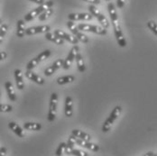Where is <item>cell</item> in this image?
Returning <instances> with one entry per match:
<instances>
[{"label":"cell","mask_w":157,"mask_h":156,"mask_svg":"<svg viewBox=\"0 0 157 156\" xmlns=\"http://www.w3.org/2000/svg\"><path fill=\"white\" fill-rule=\"evenodd\" d=\"M108 9H109V14L111 22L114 27V32L117 38V42L120 47H126V41L123 35V32L121 31V27H120L119 21H118V16H117V10L113 3H109L108 5Z\"/></svg>","instance_id":"cell-1"},{"label":"cell","mask_w":157,"mask_h":156,"mask_svg":"<svg viewBox=\"0 0 157 156\" xmlns=\"http://www.w3.org/2000/svg\"><path fill=\"white\" fill-rule=\"evenodd\" d=\"M53 1L52 0H49L46 2H44L43 4L39 5V6L33 10H32L31 12H29L26 16H25V19L24 21L25 22H30L33 19H34L36 16H38L40 14H42L44 10H46L48 8L52 7L53 6Z\"/></svg>","instance_id":"cell-2"},{"label":"cell","mask_w":157,"mask_h":156,"mask_svg":"<svg viewBox=\"0 0 157 156\" xmlns=\"http://www.w3.org/2000/svg\"><path fill=\"white\" fill-rule=\"evenodd\" d=\"M121 112H122V108L119 107V106L116 107V108L113 109V111L111 112V114L109 115V116L107 118V120L104 122V124L102 125V132H103V133H107V132L109 131L111 126L114 124V122H115V121L118 118V116H120Z\"/></svg>","instance_id":"cell-3"},{"label":"cell","mask_w":157,"mask_h":156,"mask_svg":"<svg viewBox=\"0 0 157 156\" xmlns=\"http://www.w3.org/2000/svg\"><path fill=\"white\" fill-rule=\"evenodd\" d=\"M88 9L90 11V13L98 20V22L100 23V25H102V27H104L105 29H107V28L109 27V22L108 18L95 6V5H90L89 7H88Z\"/></svg>","instance_id":"cell-4"},{"label":"cell","mask_w":157,"mask_h":156,"mask_svg":"<svg viewBox=\"0 0 157 156\" xmlns=\"http://www.w3.org/2000/svg\"><path fill=\"white\" fill-rule=\"evenodd\" d=\"M78 29L80 31L83 32H91L99 35H105L107 34V30L102 27V26H98V25H89V24H79L78 25Z\"/></svg>","instance_id":"cell-5"},{"label":"cell","mask_w":157,"mask_h":156,"mask_svg":"<svg viewBox=\"0 0 157 156\" xmlns=\"http://www.w3.org/2000/svg\"><path fill=\"white\" fill-rule=\"evenodd\" d=\"M57 106H58V96L56 93H52L51 95L50 109L47 116L49 122H53L55 120L56 114H57Z\"/></svg>","instance_id":"cell-6"},{"label":"cell","mask_w":157,"mask_h":156,"mask_svg":"<svg viewBox=\"0 0 157 156\" xmlns=\"http://www.w3.org/2000/svg\"><path fill=\"white\" fill-rule=\"evenodd\" d=\"M78 50H79V48H78V45H74L71 48V50L70 51V52H69L68 56L66 57V59L63 60V69H65V70H69L70 69L71 65L72 64L74 59L76 58V55L78 52Z\"/></svg>","instance_id":"cell-7"},{"label":"cell","mask_w":157,"mask_h":156,"mask_svg":"<svg viewBox=\"0 0 157 156\" xmlns=\"http://www.w3.org/2000/svg\"><path fill=\"white\" fill-rule=\"evenodd\" d=\"M53 34L56 35L57 37L59 38H62L63 40H67L68 42L73 44H77L78 43V40L74 36V35H71V34H69L65 32L62 31V30H55L53 32Z\"/></svg>","instance_id":"cell-8"},{"label":"cell","mask_w":157,"mask_h":156,"mask_svg":"<svg viewBox=\"0 0 157 156\" xmlns=\"http://www.w3.org/2000/svg\"><path fill=\"white\" fill-rule=\"evenodd\" d=\"M51 30V27L49 25H40V26H34L29 27L26 30H25V34L26 35H33L36 33H42V32H47Z\"/></svg>","instance_id":"cell-9"},{"label":"cell","mask_w":157,"mask_h":156,"mask_svg":"<svg viewBox=\"0 0 157 156\" xmlns=\"http://www.w3.org/2000/svg\"><path fill=\"white\" fill-rule=\"evenodd\" d=\"M68 18L71 21H79V20L90 21L93 18V16L91 14H87V13H71L68 16Z\"/></svg>","instance_id":"cell-10"},{"label":"cell","mask_w":157,"mask_h":156,"mask_svg":"<svg viewBox=\"0 0 157 156\" xmlns=\"http://www.w3.org/2000/svg\"><path fill=\"white\" fill-rule=\"evenodd\" d=\"M76 143L79 145V146H82V147H85L92 152H98L99 150V146L98 144H95L93 143H90V141H85L80 139V138H77L76 140Z\"/></svg>","instance_id":"cell-11"},{"label":"cell","mask_w":157,"mask_h":156,"mask_svg":"<svg viewBox=\"0 0 157 156\" xmlns=\"http://www.w3.org/2000/svg\"><path fill=\"white\" fill-rule=\"evenodd\" d=\"M63 59H59V60H57L56 62H54L53 64L52 65V66H50V67H48L47 69L44 70V75L45 76H51V75H52L57 70H59L61 67H63Z\"/></svg>","instance_id":"cell-12"},{"label":"cell","mask_w":157,"mask_h":156,"mask_svg":"<svg viewBox=\"0 0 157 156\" xmlns=\"http://www.w3.org/2000/svg\"><path fill=\"white\" fill-rule=\"evenodd\" d=\"M25 76L29 78V79H31L33 82H35V83H37L39 85H44V79L42 78V77H40L39 75H37L36 73L33 72L32 70H26Z\"/></svg>","instance_id":"cell-13"},{"label":"cell","mask_w":157,"mask_h":156,"mask_svg":"<svg viewBox=\"0 0 157 156\" xmlns=\"http://www.w3.org/2000/svg\"><path fill=\"white\" fill-rule=\"evenodd\" d=\"M73 102H72V98L71 97H67L65 98V108H64V113H65V116L67 117H71L73 114Z\"/></svg>","instance_id":"cell-14"},{"label":"cell","mask_w":157,"mask_h":156,"mask_svg":"<svg viewBox=\"0 0 157 156\" xmlns=\"http://www.w3.org/2000/svg\"><path fill=\"white\" fill-rule=\"evenodd\" d=\"M15 78H16V83L17 86V89L20 90H23L25 89V82L23 79V73L21 70L16 69L15 70Z\"/></svg>","instance_id":"cell-15"},{"label":"cell","mask_w":157,"mask_h":156,"mask_svg":"<svg viewBox=\"0 0 157 156\" xmlns=\"http://www.w3.org/2000/svg\"><path fill=\"white\" fill-rule=\"evenodd\" d=\"M5 87H6V92H7L9 99L11 101H16V92H15V89H14V87H13V84L10 81H6L5 83Z\"/></svg>","instance_id":"cell-16"},{"label":"cell","mask_w":157,"mask_h":156,"mask_svg":"<svg viewBox=\"0 0 157 156\" xmlns=\"http://www.w3.org/2000/svg\"><path fill=\"white\" fill-rule=\"evenodd\" d=\"M8 127L16 134L17 136H19V137H21V138H23V137L25 136L23 129H22L19 125H17L16 122H9V123H8Z\"/></svg>","instance_id":"cell-17"},{"label":"cell","mask_w":157,"mask_h":156,"mask_svg":"<svg viewBox=\"0 0 157 156\" xmlns=\"http://www.w3.org/2000/svg\"><path fill=\"white\" fill-rule=\"evenodd\" d=\"M45 38L47 39L48 41H51V42L54 43L57 45H63V44H64V41L62 38H59L56 35H54L53 33H51L49 32H45Z\"/></svg>","instance_id":"cell-18"},{"label":"cell","mask_w":157,"mask_h":156,"mask_svg":"<svg viewBox=\"0 0 157 156\" xmlns=\"http://www.w3.org/2000/svg\"><path fill=\"white\" fill-rule=\"evenodd\" d=\"M71 135H75L77 138H80V139H82V140H85V141L91 140V137H90V135L89 134H87V133H85V132H83V131L78 130V129H74V130H72Z\"/></svg>","instance_id":"cell-19"},{"label":"cell","mask_w":157,"mask_h":156,"mask_svg":"<svg viewBox=\"0 0 157 156\" xmlns=\"http://www.w3.org/2000/svg\"><path fill=\"white\" fill-rule=\"evenodd\" d=\"M75 59H76V62H77V66H78V71L79 72H84L86 70V66H85V63H84V60H83L82 55L79 52H78Z\"/></svg>","instance_id":"cell-20"},{"label":"cell","mask_w":157,"mask_h":156,"mask_svg":"<svg viewBox=\"0 0 157 156\" xmlns=\"http://www.w3.org/2000/svg\"><path fill=\"white\" fill-rule=\"evenodd\" d=\"M17 31H16V35L19 38H23L25 36V21L24 20H18L17 21Z\"/></svg>","instance_id":"cell-21"},{"label":"cell","mask_w":157,"mask_h":156,"mask_svg":"<svg viewBox=\"0 0 157 156\" xmlns=\"http://www.w3.org/2000/svg\"><path fill=\"white\" fill-rule=\"evenodd\" d=\"M75 80V77L72 76V75H67V76H63V77H60V78L57 79V83L59 85H65V84H68V83H71Z\"/></svg>","instance_id":"cell-22"},{"label":"cell","mask_w":157,"mask_h":156,"mask_svg":"<svg viewBox=\"0 0 157 156\" xmlns=\"http://www.w3.org/2000/svg\"><path fill=\"white\" fill-rule=\"evenodd\" d=\"M24 128L26 130H32V131H40L42 129V125L39 123L27 122L24 124Z\"/></svg>","instance_id":"cell-23"},{"label":"cell","mask_w":157,"mask_h":156,"mask_svg":"<svg viewBox=\"0 0 157 156\" xmlns=\"http://www.w3.org/2000/svg\"><path fill=\"white\" fill-rule=\"evenodd\" d=\"M52 14H53V9H52V7H50V8L46 9V10H44L42 14H40V15L38 16H39V20H40V21H45V20L48 19Z\"/></svg>","instance_id":"cell-24"},{"label":"cell","mask_w":157,"mask_h":156,"mask_svg":"<svg viewBox=\"0 0 157 156\" xmlns=\"http://www.w3.org/2000/svg\"><path fill=\"white\" fill-rule=\"evenodd\" d=\"M51 54H52V51H51L50 50H45V51H44L43 52H41L36 58H37L38 62L41 63V62H43V61H44V60H46L47 58H49V57L51 56Z\"/></svg>","instance_id":"cell-25"},{"label":"cell","mask_w":157,"mask_h":156,"mask_svg":"<svg viewBox=\"0 0 157 156\" xmlns=\"http://www.w3.org/2000/svg\"><path fill=\"white\" fill-rule=\"evenodd\" d=\"M67 26H68V28L71 30V32L73 33V35L74 36H76L77 34H78V27L75 25V24L73 23V21H71V20H69L68 22H67Z\"/></svg>","instance_id":"cell-26"},{"label":"cell","mask_w":157,"mask_h":156,"mask_svg":"<svg viewBox=\"0 0 157 156\" xmlns=\"http://www.w3.org/2000/svg\"><path fill=\"white\" fill-rule=\"evenodd\" d=\"M7 30H8V25L6 24H2V25L0 26V44L3 42L4 37L7 32Z\"/></svg>","instance_id":"cell-27"},{"label":"cell","mask_w":157,"mask_h":156,"mask_svg":"<svg viewBox=\"0 0 157 156\" xmlns=\"http://www.w3.org/2000/svg\"><path fill=\"white\" fill-rule=\"evenodd\" d=\"M75 37L78 39V41H80V42L83 43V44H88V43H89V38H88V36H87L86 34H84L83 32H78V34H77Z\"/></svg>","instance_id":"cell-28"},{"label":"cell","mask_w":157,"mask_h":156,"mask_svg":"<svg viewBox=\"0 0 157 156\" xmlns=\"http://www.w3.org/2000/svg\"><path fill=\"white\" fill-rule=\"evenodd\" d=\"M147 26L155 35H157V25L155 21H148L147 22Z\"/></svg>","instance_id":"cell-29"},{"label":"cell","mask_w":157,"mask_h":156,"mask_svg":"<svg viewBox=\"0 0 157 156\" xmlns=\"http://www.w3.org/2000/svg\"><path fill=\"white\" fill-rule=\"evenodd\" d=\"M13 110V107L7 104H0V112L2 113H8Z\"/></svg>","instance_id":"cell-30"},{"label":"cell","mask_w":157,"mask_h":156,"mask_svg":"<svg viewBox=\"0 0 157 156\" xmlns=\"http://www.w3.org/2000/svg\"><path fill=\"white\" fill-rule=\"evenodd\" d=\"M38 63H39V62H38L37 58H33V59H32L29 63H27L26 69H27V70H33L34 67H36V66L38 65Z\"/></svg>","instance_id":"cell-31"},{"label":"cell","mask_w":157,"mask_h":156,"mask_svg":"<svg viewBox=\"0 0 157 156\" xmlns=\"http://www.w3.org/2000/svg\"><path fill=\"white\" fill-rule=\"evenodd\" d=\"M65 145L66 143H61L56 150V155L57 156H61L63 155V153H64V150H65Z\"/></svg>","instance_id":"cell-32"},{"label":"cell","mask_w":157,"mask_h":156,"mask_svg":"<svg viewBox=\"0 0 157 156\" xmlns=\"http://www.w3.org/2000/svg\"><path fill=\"white\" fill-rule=\"evenodd\" d=\"M71 154H73V155L75 156H88V153H86V152H84V151H81V150H78V149H74L73 148V150H72V152H71Z\"/></svg>","instance_id":"cell-33"},{"label":"cell","mask_w":157,"mask_h":156,"mask_svg":"<svg viewBox=\"0 0 157 156\" xmlns=\"http://www.w3.org/2000/svg\"><path fill=\"white\" fill-rule=\"evenodd\" d=\"M76 140H77V137H76L75 135H71L69 137V139H68V143H69V144H71V145L74 146V145H75V143H76Z\"/></svg>","instance_id":"cell-34"},{"label":"cell","mask_w":157,"mask_h":156,"mask_svg":"<svg viewBox=\"0 0 157 156\" xmlns=\"http://www.w3.org/2000/svg\"><path fill=\"white\" fill-rule=\"evenodd\" d=\"M126 4V0H117V5L118 8H123Z\"/></svg>","instance_id":"cell-35"},{"label":"cell","mask_w":157,"mask_h":156,"mask_svg":"<svg viewBox=\"0 0 157 156\" xmlns=\"http://www.w3.org/2000/svg\"><path fill=\"white\" fill-rule=\"evenodd\" d=\"M82 1H85L87 3H90V5H99L100 4V1L99 0H82Z\"/></svg>","instance_id":"cell-36"},{"label":"cell","mask_w":157,"mask_h":156,"mask_svg":"<svg viewBox=\"0 0 157 156\" xmlns=\"http://www.w3.org/2000/svg\"><path fill=\"white\" fill-rule=\"evenodd\" d=\"M7 150L6 147H1L0 148V156H6L7 154Z\"/></svg>","instance_id":"cell-37"},{"label":"cell","mask_w":157,"mask_h":156,"mask_svg":"<svg viewBox=\"0 0 157 156\" xmlns=\"http://www.w3.org/2000/svg\"><path fill=\"white\" fill-rule=\"evenodd\" d=\"M7 53L6 51H0V61H3L6 58Z\"/></svg>","instance_id":"cell-38"},{"label":"cell","mask_w":157,"mask_h":156,"mask_svg":"<svg viewBox=\"0 0 157 156\" xmlns=\"http://www.w3.org/2000/svg\"><path fill=\"white\" fill-rule=\"evenodd\" d=\"M29 1H32V2H33L35 4H38V5H41V4H43L44 2V0H29Z\"/></svg>","instance_id":"cell-39"},{"label":"cell","mask_w":157,"mask_h":156,"mask_svg":"<svg viewBox=\"0 0 157 156\" xmlns=\"http://www.w3.org/2000/svg\"><path fill=\"white\" fill-rule=\"evenodd\" d=\"M156 154H154V153H152V152H149V153H147V154H145V156H155Z\"/></svg>","instance_id":"cell-40"},{"label":"cell","mask_w":157,"mask_h":156,"mask_svg":"<svg viewBox=\"0 0 157 156\" xmlns=\"http://www.w3.org/2000/svg\"><path fill=\"white\" fill-rule=\"evenodd\" d=\"M105 1H109V0H105Z\"/></svg>","instance_id":"cell-41"},{"label":"cell","mask_w":157,"mask_h":156,"mask_svg":"<svg viewBox=\"0 0 157 156\" xmlns=\"http://www.w3.org/2000/svg\"><path fill=\"white\" fill-rule=\"evenodd\" d=\"M0 97H1V93H0Z\"/></svg>","instance_id":"cell-42"}]
</instances>
